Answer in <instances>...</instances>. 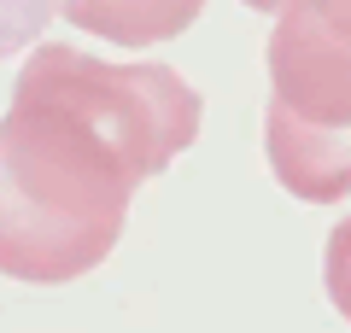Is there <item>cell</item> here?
Instances as JSON below:
<instances>
[{"instance_id":"cell-5","label":"cell","mask_w":351,"mask_h":333,"mask_svg":"<svg viewBox=\"0 0 351 333\" xmlns=\"http://www.w3.org/2000/svg\"><path fill=\"white\" fill-rule=\"evenodd\" d=\"M64 12V0H0V59L36 47V36Z\"/></svg>"},{"instance_id":"cell-2","label":"cell","mask_w":351,"mask_h":333,"mask_svg":"<svg viewBox=\"0 0 351 333\" xmlns=\"http://www.w3.org/2000/svg\"><path fill=\"white\" fill-rule=\"evenodd\" d=\"M269 170L304 205L351 193V41L316 18L311 0H287L269 36Z\"/></svg>"},{"instance_id":"cell-7","label":"cell","mask_w":351,"mask_h":333,"mask_svg":"<svg viewBox=\"0 0 351 333\" xmlns=\"http://www.w3.org/2000/svg\"><path fill=\"white\" fill-rule=\"evenodd\" d=\"M311 6H316V18H322L339 41H351V0H311Z\"/></svg>"},{"instance_id":"cell-4","label":"cell","mask_w":351,"mask_h":333,"mask_svg":"<svg viewBox=\"0 0 351 333\" xmlns=\"http://www.w3.org/2000/svg\"><path fill=\"white\" fill-rule=\"evenodd\" d=\"M205 0H64V24L117 47H158L199 18Z\"/></svg>"},{"instance_id":"cell-1","label":"cell","mask_w":351,"mask_h":333,"mask_svg":"<svg viewBox=\"0 0 351 333\" xmlns=\"http://www.w3.org/2000/svg\"><path fill=\"white\" fill-rule=\"evenodd\" d=\"M135 170L88 123L47 99L0 117V275L64 286L123 240Z\"/></svg>"},{"instance_id":"cell-3","label":"cell","mask_w":351,"mask_h":333,"mask_svg":"<svg viewBox=\"0 0 351 333\" xmlns=\"http://www.w3.org/2000/svg\"><path fill=\"white\" fill-rule=\"evenodd\" d=\"M12 99L64 106L135 170V182L158 175L199 135V94L170 64H112L64 41H41L29 53L12 82Z\"/></svg>"},{"instance_id":"cell-6","label":"cell","mask_w":351,"mask_h":333,"mask_svg":"<svg viewBox=\"0 0 351 333\" xmlns=\"http://www.w3.org/2000/svg\"><path fill=\"white\" fill-rule=\"evenodd\" d=\"M322 281H328V298L334 310L351 321V217L339 222L334 234H328V258H322Z\"/></svg>"}]
</instances>
